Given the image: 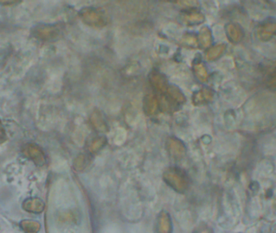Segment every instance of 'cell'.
Segmentation results:
<instances>
[{"label":"cell","instance_id":"277c9868","mask_svg":"<svg viewBox=\"0 0 276 233\" xmlns=\"http://www.w3.org/2000/svg\"><path fill=\"white\" fill-rule=\"evenodd\" d=\"M266 85L270 88L276 89V69L271 71L266 78Z\"/></svg>","mask_w":276,"mask_h":233},{"label":"cell","instance_id":"3957f363","mask_svg":"<svg viewBox=\"0 0 276 233\" xmlns=\"http://www.w3.org/2000/svg\"><path fill=\"white\" fill-rule=\"evenodd\" d=\"M226 49V45H218L216 47H214L209 53V57L211 59H216V58L219 57L224 51Z\"/></svg>","mask_w":276,"mask_h":233},{"label":"cell","instance_id":"6da1fadb","mask_svg":"<svg viewBox=\"0 0 276 233\" xmlns=\"http://www.w3.org/2000/svg\"><path fill=\"white\" fill-rule=\"evenodd\" d=\"M276 34V23L274 22H266L259 26L257 35L261 41H266Z\"/></svg>","mask_w":276,"mask_h":233},{"label":"cell","instance_id":"7a4b0ae2","mask_svg":"<svg viewBox=\"0 0 276 233\" xmlns=\"http://www.w3.org/2000/svg\"><path fill=\"white\" fill-rule=\"evenodd\" d=\"M227 34L233 42H239L244 37V31L242 28L237 24H228Z\"/></svg>","mask_w":276,"mask_h":233}]
</instances>
